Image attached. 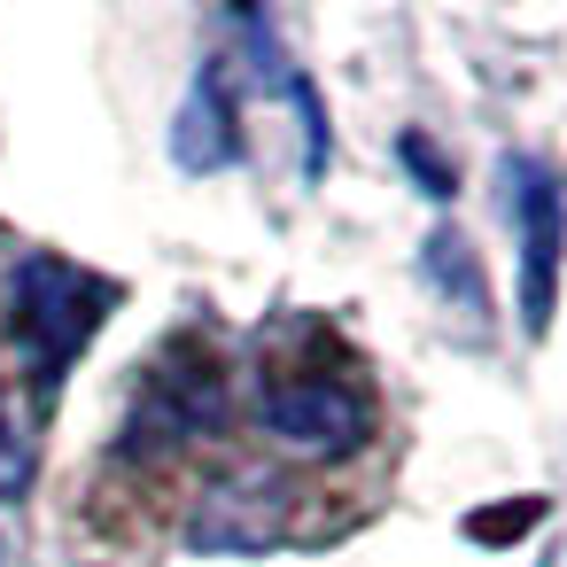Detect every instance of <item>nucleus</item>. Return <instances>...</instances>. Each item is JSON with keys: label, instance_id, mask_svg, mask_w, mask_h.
Masks as SVG:
<instances>
[{"label": "nucleus", "instance_id": "obj_10", "mask_svg": "<svg viewBox=\"0 0 567 567\" xmlns=\"http://www.w3.org/2000/svg\"><path fill=\"white\" fill-rule=\"evenodd\" d=\"M396 156L412 164V179H420V195H427V203H451V172L435 164V148H427V133H404V141H396Z\"/></svg>", "mask_w": 567, "mask_h": 567}, {"label": "nucleus", "instance_id": "obj_4", "mask_svg": "<svg viewBox=\"0 0 567 567\" xmlns=\"http://www.w3.org/2000/svg\"><path fill=\"white\" fill-rule=\"evenodd\" d=\"M226 427V373L195 350H172L148 381H141V404H133V451L141 443H203Z\"/></svg>", "mask_w": 567, "mask_h": 567}, {"label": "nucleus", "instance_id": "obj_8", "mask_svg": "<svg viewBox=\"0 0 567 567\" xmlns=\"http://www.w3.org/2000/svg\"><path fill=\"white\" fill-rule=\"evenodd\" d=\"M24 489H32V435L17 427L9 396H0V505H17Z\"/></svg>", "mask_w": 567, "mask_h": 567}, {"label": "nucleus", "instance_id": "obj_5", "mask_svg": "<svg viewBox=\"0 0 567 567\" xmlns=\"http://www.w3.org/2000/svg\"><path fill=\"white\" fill-rule=\"evenodd\" d=\"M288 520H296V489L280 474L249 466V474H226V482L203 489V505L187 520V544L195 551H265V544L288 536Z\"/></svg>", "mask_w": 567, "mask_h": 567}, {"label": "nucleus", "instance_id": "obj_9", "mask_svg": "<svg viewBox=\"0 0 567 567\" xmlns=\"http://www.w3.org/2000/svg\"><path fill=\"white\" fill-rule=\"evenodd\" d=\"M288 102H296V117H303V179H319V172H327V110H319V86L296 71V79H288Z\"/></svg>", "mask_w": 567, "mask_h": 567}, {"label": "nucleus", "instance_id": "obj_1", "mask_svg": "<svg viewBox=\"0 0 567 567\" xmlns=\"http://www.w3.org/2000/svg\"><path fill=\"white\" fill-rule=\"evenodd\" d=\"M102 311H110V280L79 272L71 257L32 249L17 265V280H9V334H17V350H24L40 389H55L71 373V358L102 334Z\"/></svg>", "mask_w": 567, "mask_h": 567}, {"label": "nucleus", "instance_id": "obj_11", "mask_svg": "<svg viewBox=\"0 0 567 567\" xmlns=\"http://www.w3.org/2000/svg\"><path fill=\"white\" fill-rule=\"evenodd\" d=\"M544 520V497H520V505H505V513H474V536H520V528H536Z\"/></svg>", "mask_w": 567, "mask_h": 567}, {"label": "nucleus", "instance_id": "obj_6", "mask_svg": "<svg viewBox=\"0 0 567 567\" xmlns=\"http://www.w3.org/2000/svg\"><path fill=\"white\" fill-rule=\"evenodd\" d=\"M241 156V102H234V71L226 55H210L179 102V125H172V164L179 172H226Z\"/></svg>", "mask_w": 567, "mask_h": 567}, {"label": "nucleus", "instance_id": "obj_3", "mask_svg": "<svg viewBox=\"0 0 567 567\" xmlns=\"http://www.w3.org/2000/svg\"><path fill=\"white\" fill-rule=\"evenodd\" d=\"M505 218L520 249V327L544 334L559 311V265H567V195L536 156H505Z\"/></svg>", "mask_w": 567, "mask_h": 567}, {"label": "nucleus", "instance_id": "obj_2", "mask_svg": "<svg viewBox=\"0 0 567 567\" xmlns=\"http://www.w3.org/2000/svg\"><path fill=\"white\" fill-rule=\"evenodd\" d=\"M265 427L296 458H350L373 443V396L350 373H280L257 396Z\"/></svg>", "mask_w": 567, "mask_h": 567}, {"label": "nucleus", "instance_id": "obj_12", "mask_svg": "<svg viewBox=\"0 0 567 567\" xmlns=\"http://www.w3.org/2000/svg\"><path fill=\"white\" fill-rule=\"evenodd\" d=\"M0 567H9V536H0Z\"/></svg>", "mask_w": 567, "mask_h": 567}, {"label": "nucleus", "instance_id": "obj_7", "mask_svg": "<svg viewBox=\"0 0 567 567\" xmlns=\"http://www.w3.org/2000/svg\"><path fill=\"white\" fill-rule=\"evenodd\" d=\"M427 280L451 296L458 288V311H482L489 303V288H482V272H474V249H466V234H427Z\"/></svg>", "mask_w": 567, "mask_h": 567}]
</instances>
